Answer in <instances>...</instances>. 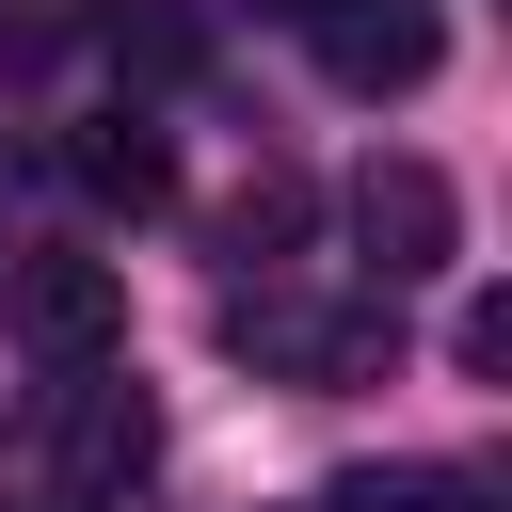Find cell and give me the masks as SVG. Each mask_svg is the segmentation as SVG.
<instances>
[{
  "label": "cell",
  "mask_w": 512,
  "mask_h": 512,
  "mask_svg": "<svg viewBox=\"0 0 512 512\" xmlns=\"http://www.w3.org/2000/svg\"><path fill=\"white\" fill-rule=\"evenodd\" d=\"M256 16H320V0H256Z\"/></svg>",
  "instance_id": "obj_9"
},
{
  "label": "cell",
  "mask_w": 512,
  "mask_h": 512,
  "mask_svg": "<svg viewBox=\"0 0 512 512\" xmlns=\"http://www.w3.org/2000/svg\"><path fill=\"white\" fill-rule=\"evenodd\" d=\"M64 160H80V192H96V208H128V224H144V208H176V144H160V128H128V112H112V128H80Z\"/></svg>",
  "instance_id": "obj_3"
},
{
  "label": "cell",
  "mask_w": 512,
  "mask_h": 512,
  "mask_svg": "<svg viewBox=\"0 0 512 512\" xmlns=\"http://www.w3.org/2000/svg\"><path fill=\"white\" fill-rule=\"evenodd\" d=\"M32 320H48L64 352H112V320H128V288H112L96 256H48V272H32Z\"/></svg>",
  "instance_id": "obj_5"
},
{
  "label": "cell",
  "mask_w": 512,
  "mask_h": 512,
  "mask_svg": "<svg viewBox=\"0 0 512 512\" xmlns=\"http://www.w3.org/2000/svg\"><path fill=\"white\" fill-rule=\"evenodd\" d=\"M224 240H240V256H288V240H304V176H256V192L224 208Z\"/></svg>",
  "instance_id": "obj_6"
},
{
  "label": "cell",
  "mask_w": 512,
  "mask_h": 512,
  "mask_svg": "<svg viewBox=\"0 0 512 512\" xmlns=\"http://www.w3.org/2000/svg\"><path fill=\"white\" fill-rule=\"evenodd\" d=\"M352 240H368L384 288H416V272L464 256V192H448L432 160H368V176H352Z\"/></svg>",
  "instance_id": "obj_1"
},
{
  "label": "cell",
  "mask_w": 512,
  "mask_h": 512,
  "mask_svg": "<svg viewBox=\"0 0 512 512\" xmlns=\"http://www.w3.org/2000/svg\"><path fill=\"white\" fill-rule=\"evenodd\" d=\"M112 464H144V400H96L80 416V480H112Z\"/></svg>",
  "instance_id": "obj_8"
},
{
  "label": "cell",
  "mask_w": 512,
  "mask_h": 512,
  "mask_svg": "<svg viewBox=\"0 0 512 512\" xmlns=\"http://www.w3.org/2000/svg\"><path fill=\"white\" fill-rule=\"evenodd\" d=\"M448 496H464V480H432V464H400V480H336L320 512H448Z\"/></svg>",
  "instance_id": "obj_7"
},
{
  "label": "cell",
  "mask_w": 512,
  "mask_h": 512,
  "mask_svg": "<svg viewBox=\"0 0 512 512\" xmlns=\"http://www.w3.org/2000/svg\"><path fill=\"white\" fill-rule=\"evenodd\" d=\"M96 48H112L128 80H192V64H208V16H192V0H96Z\"/></svg>",
  "instance_id": "obj_4"
},
{
  "label": "cell",
  "mask_w": 512,
  "mask_h": 512,
  "mask_svg": "<svg viewBox=\"0 0 512 512\" xmlns=\"http://www.w3.org/2000/svg\"><path fill=\"white\" fill-rule=\"evenodd\" d=\"M304 32H320V64H336L352 96H416V80H432V16H416V0H320Z\"/></svg>",
  "instance_id": "obj_2"
}]
</instances>
